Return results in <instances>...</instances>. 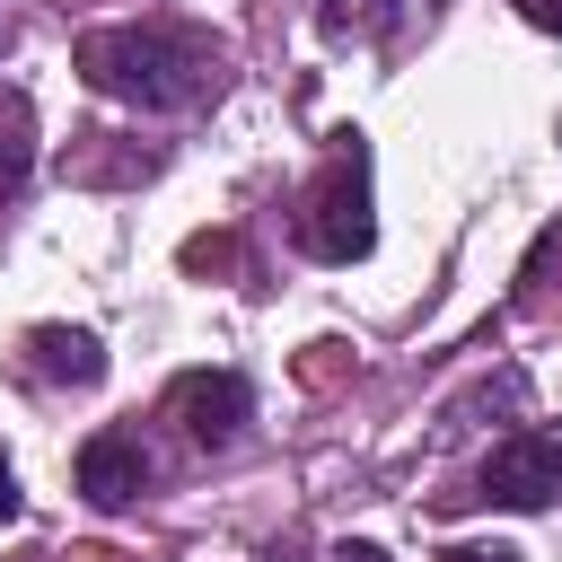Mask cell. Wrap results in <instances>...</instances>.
I'll list each match as a JSON object with an SVG mask.
<instances>
[{
    "mask_svg": "<svg viewBox=\"0 0 562 562\" xmlns=\"http://www.w3.org/2000/svg\"><path fill=\"white\" fill-rule=\"evenodd\" d=\"M439 562H527V553H509V544H448Z\"/></svg>",
    "mask_w": 562,
    "mask_h": 562,
    "instance_id": "cell-10",
    "label": "cell"
},
{
    "mask_svg": "<svg viewBox=\"0 0 562 562\" xmlns=\"http://www.w3.org/2000/svg\"><path fill=\"white\" fill-rule=\"evenodd\" d=\"M26 369H35L44 386H97V378H105V342L79 334V325H35V334H26Z\"/></svg>",
    "mask_w": 562,
    "mask_h": 562,
    "instance_id": "cell-6",
    "label": "cell"
},
{
    "mask_svg": "<svg viewBox=\"0 0 562 562\" xmlns=\"http://www.w3.org/2000/svg\"><path fill=\"white\" fill-rule=\"evenodd\" d=\"M79 70H88V88H105L123 105L176 114V105H202L220 88V44L184 18H140V26L79 35Z\"/></svg>",
    "mask_w": 562,
    "mask_h": 562,
    "instance_id": "cell-1",
    "label": "cell"
},
{
    "mask_svg": "<svg viewBox=\"0 0 562 562\" xmlns=\"http://www.w3.org/2000/svg\"><path fill=\"white\" fill-rule=\"evenodd\" d=\"M184 263H193V272H228V263H237V237H193Z\"/></svg>",
    "mask_w": 562,
    "mask_h": 562,
    "instance_id": "cell-9",
    "label": "cell"
},
{
    "mask_svg": "<svg viewBox=\"0 0 562 562\" xmlns=\"http://www.w3.org/2000/svg\"><path fill=\"white\" fill-rule=\"evenodd\" d=\"M167 413L184 422L193 448H228V439L246 430V413H255V386H246L237 369H184V378L167 386Z\"/></svg>",
    "mask_w": 562,
    "mask_h": 562,
    "instance_id": "cell-4",
    "label": "cell"
},
{
    "mask_svg": "<svg viewBox=\"0 0 562 562\" xmlns=\"http://www.w3.org/2000/svg\"><path fill=\"white\" fill-rule=\"evenodd\" d=\"M18 509H26V501H18V465H9V457H0V527H9V518H18Z\"/></svg>",
    "mask_w": 562,
    "mask_h": 562,
    "instance_id": "cell-11",
    "label": "cell"
},
{
    "mask_svg": "<svg viewBox=\"0 0 562 562\" xmlns=\"http://www.w3.org/2000/svg\"><path fill=\"white\" fill-rule=\"evenodd\" d=\"M70 474H79V492H88L97 509H123V501L149 492V448H140L132 430H88L79 457H70Z\"/></svg>",
    "mask_w": 562,
    "mask_h": 562,
    "instance_id": "cell-5",
    "label": "cell"
},
{
    "mask_svg": "<svg viewBox=\"0 0 562 562\" xmlns=\"http://www.w3.org/2000/svg\"><path fill=\"white\" fill-rule=\"evenodd\" d=\"M325 562H386V553H378V544H334Z\"/></svg>",
    "mask_w": 562,
    "mask_h": 562,
    "instance_id": "cell-12",
    "label": "cell"
},
{
    "mask_svg": "<svg viewBox=\"0 0 562 562\" xmlns=\"http://www.w3.org/2000/svg\"><path fill=\"white\" fill-rule=\"evenodd\" d=\"M386 9H395V0H334V9H325V26H334V35H351V26L369 35V26H386Z\"/></svg>",
    "mask_w": 562,
    "mask_h": 562,
    "instance_id": "cell-8",
    "label": "cell"
},
{
    "mask_svg": "<svg viewBox=\"0 0 562 562\" xmlns=\"http://www.w3.org/2000/svg\"><path fill=\"white\" fill-rule=\"evenodd\" d=\"M26 158H35V114L18 88H0V193L26 184Z\"/></svg>",
    "mask_w": 562,
    "mask_h": 562,
    "instance_id": "cell-7",
    "label": "cell"
},
{
    "mask_svg": "<svg viewBox=\"0 0 562 562\" xmlns=\"http://www.w3.org/2000/svg\"><path fill=\"white\" fill-rule=\"evenodd\" d=\"M299 246L316 263H360L378 246V220H369V140L360 132H334V158H325V176L307 184V211H299Z\"/></svg>",
    "mask_w": 562,
    "mask_h": 562,
    "instance_id": "cell-2",
    "label": "cell"
},
{
    "mask_svg": "<svg viewBox=\"0 0 562 562\" xmlns=\"http://www.w3.org/2000/svg\"><path fill=\"white\" fill-rule=\"evenodd\" d=\"M465 501H501V509H553L562 501V430H518L483 457V483ZM457 501V509H465Z\"/></svg>",
    "mask_w": 562,
    "mask_h": 562,
    "instance_id": "cell-3",
    "label": "cell"
}]
</instances>
